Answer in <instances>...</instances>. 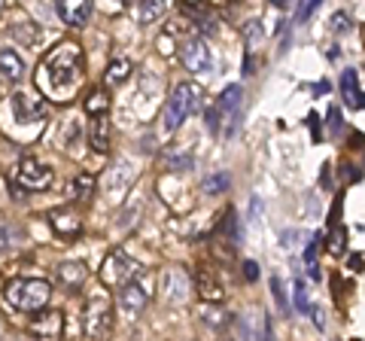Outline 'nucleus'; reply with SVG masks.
I'll return each mask as SVG.
<instances>
[{
  "instance_id": "nucleus-23",
  "label": "nucleus",
  "mask_w": 365,
  "mask_h": 341,
  "mask_svg": "<svg viewBox=\"0 0 365 341\" xmlns=\"http://www.w3.org/2000/svg\"><path fill=\"white\" fill-rule=\"evenodd\" d=\"M91 192H95V177H91V174L76 177V183H73V198H76V201H88Z\"/></svg>"
},
{
  "instance_id": "nucleus-13",
  "label": "nucleus",
  "mask_w": 365,
  "mask_h": 341,
  "mask_svg": "<svg viewBox=\"0 0 365 341\" xmlns=\"http://www.w3.org/2000/svg\"><path fill=\"white\" fill-rule=\"evenodd\" d=\"M198 292H201V299L204 302H222L225 299V287H222V280L213 275L210 268H201L198 271Z\"/></svg>"
},
{
  "instance_id": "nucleus-15",
  "label": "nucleus",
  "mask_w": 365,
  "mask_h": 341,
  "mask_svg": "<svg viewBox=\"0 0 365 341\" xmlns=\"http://www.w3.org/2000/svg\"><path fill=\"white\" fill-rule=\"evenodd\" d=\"M49 223H52V229H55V232H58V235H67V238H73V235L83 232V220H79L73 210H55L52 217H49Z\"/></svg>"
},
{
  "instance_id": "nucleus-25",
  "label": "nucleus",
  "mask_w": 365,
  "mask_h": 341,
  "mask_svg": "<svg viewBox=\"0 0 365 341\" xmlns=\"http://www.w3.org/2000/svg\"><path fill=\"white\" fill-rule=\"evenodd\" d=\"M350 28H353V21H350L347 13H335L332 19H329V31L332 34H347Z\"/></svg>"
},
{
  "instance_id": "nucleus-38",
  "label": "nucleus",
  "mask_w": 365,
  "mask_h": 341,
  "mask_svg": "<svg viewBox=\"0 0 365 341\" xmlns=\"http://www.w3.org/2000/svg\"><path fill=\"white\" fill-rule=\"evenodd\" d=\"M0 332H4V326H0Z\"/></svg>"
},
{
  "instance_id": "nucleus-31",
  "label": "nucleus",
  "mask_w": 365,
  "mask_h": 341,
  "mask_svg": "<svg viewBox=\"0 0 365 341\" xmlns=\"http://www.w3.org/2000/svg\"><path fill=\"white\" fill-rule=\"evenodd\" d=\"M244 37H247L250 46H256V43L262 40V28H259V21H247V25H244Z\"/></svg>"
},
{
  "instance_id": "nucleus-16",
  "label": "nucleus",
  "mask_w": 365,
  "mask_h": 341,
  "mask_svg": "<svg viewBox=\"0 0 365 341\" xmlns=\"http://www.w3.org/2000/svg\"><path fill=\"white\" fill-rule=\"evenodd\" d=\"M86 278H88V268L83 263H64V265H58V280H61L64 290H79L86 283Z\"/></svg>"
},
{
  "instance_id": "nucleus-19",
  "label": "nucleus",
  "mask_w": 365,
  "mask_h": 341,
  "mask_svg": "<svg viewBox=\"0 0 365 341\" xmlns=\"http://www.w3.org/2000/svg\"><path fill=\"white\" fill-rule=\"evenodd\" d=\"M182 13L186 16H192V21H198L201 28H213V21H216V16H213V9L210 6H204V4H182Z\"/></svg>"
},
{
  "instance_id": "nucleus-33",
  "label": "nucleus",
  "mask_w": 365,
  "mask_h": 341,
  "mask_svg": "<svg viewBox=\"0 0 365 341\" xmlns=\"http://www.w3.org/2000/svg\"><path fill=\"white\" fill-rule=\"evenodd\" d=\"M189 165H192V158H174V162H170V170H189Z\"/></svg>"
},
{
  "instance_id": "nucleus-10",
  "label": "nucleus",
  "mask_w": 365,
  "mask_h": 341,
  "mask_svg": "<svg viewBox=\"0 0 365 341\" xmlns=\"http://www.w3.org/2000/svg\"><path fill=\"white\" fill-rule=\"evenodd\" d=\"M146 302H150V292H146L137 280H125L122 283V292H119V305L125 314H140L146 308Z\"/></svg>"
},
{
  "instance_id": "nucleus-1",
  "label": "nucleus",
  "mask_w": 365,
  "mask_h": 341,
  "mask_svg": "<svg viewBox=\"0 0 365 341\" xmlns=\"http://www.w3.org/2000/svg\"><path fill=\"white\" fill-rule=\"evenodd\" d=\"M83 79H86V55H83V46L73 43V40H64V43L52 46L49 52L43 55L34 83H37L43 98L67 104V101H71L79 92Z\"/></svg>"
},
{
  "instance_id": "nucleus-2",
  "label": "nucleus",
  "mask_w": 365,
  "mask_h": 341,
  "mask_svg": "<svg viewBox=\"0 0 365 341\" xmlns=\"http://www.w3.org/2000/svg\"><path fill=\"white\" fill-rule=\"evenodd\" d=\"M4 299H6V305H13L16 311L34 314V311H43L46 305H49L52 287L46 280H37V278H16V280L6 283Z\"/></svg>"
},
{
  "instance_id": "nucleus-30",
  "label": "nucleus",
  "mask_w": 365,
  "mask_h": 341,
  "mask_svg": "<svg viewBox=\"0 0 365 341\" xmlns=\"http://www.w3.org/2000/svg\"><path fill=\"white\" fill-rule=\"evenodd\" d=\"M344 241H347V229H335L332 244H329V253H344Z\"/></svg>"
},
{
  "instance_id": "nucleus-28",
  "label": "nucleus",
  "mask_w": 365,
  "mask_h": 341,
  "mask_svg": "<svg viewBox=\"0 0 365 341\" xmlns=\"http://www.w3.org/2000/svg\"><path fill=\"white\" fill-rule=\"evenodd\" d=\"M319 4H323V0H304V4L299 6V16H295V21H302V25H304V21L319 9Z\"/></svg>"
},
{
  "instance_id": "nucleus-32",
  "label": "nucleus",
  "mask_w": 365,
  "mask_h": 341,
  "mask_svg": "<svg viewBox=\"0 0 365 341\" xmlns=\"http://www.w3.org/2000/svg\"><path fill=\"white\" fill-rule=\"evenodd\" d=\"M244 278L247 280H256L259 278V265L256 263H244Z\"/></svg>"
},
{
  "instance_id": "nucleus-37",
  "label": "nucleus",
  "mask_w": 365,
  "mask_h": 341,
  "mask_svg": "<svg viewBox=\"0 0 365 341\" xmlns=\"http://www.w3.org/2000/svg\"><path fill=\"white\" fill-rule=\"evenodd\" d=\"M271 4H274V6H287L289 0H271Z\"/></svg>"
},
{
  "instance_id": "nucleus-26",
  "label": "nucleus",
  "mask_w": 365,
  "mask_h": 341,
  "mask_svg": "<svg viewBox=\"0 0 365 341\" xmlns=\"http://www.w3.org/2000/svg\"><path fill=\"white\" fill-rule=\"evenodd\" d=\"M271 290H274V299L280 305V314H289V302H287V290H283L280 278H271Z\"/></svg>"
},
{
  "instance_id": "nucleus-21",
  "label": "nucleus",
  "mask_w": 365,
  "mask_h": 341,
  "mask_svg": "<svg viewBox=\"0 0 365 341\" xmlns=\"http://www.w3.org/2000/svg\"><path fill=\"white\" fill-rule=\"evenodd\" d=\"M165 16V0H140V21L143 25H153Z\"/></svg>"
},
{
  "instance_id": "nucleus-20",
  "label": "nucleus",
  "mask_w": 365,
  "mask_h": 341,
  "mask_svg": "<svg viewBox=\"0 0 365 341\" xmlns=\"http://www.w3.org/2000/svg\"><path fill=\"white\" fill-rule=\"evenodd\" d=\"M128 76H131V61L128 58L110 61V67H107V86H122Z\"/></svg>"
},
{
  "instance_id": "nucleus-14",
  "label": "nucleus",
  "mask_w": 365,
  "mask_h": 341,
  "mask_svg": "<svg viewBox=\"0 0 365 341\" xmlns=\"http://www.w3.org/2000/svg\"><path fill=\"white\" fill-rule=\"evenodd\" d=\"M88 138H91V146H95L98 153L110 150V116H107V113H95V116H91Z\"/></svg>"
},
{
  "instance_id": "nucleus-6",
  "label": "nucleus",
  "mask_w": 365,
  "mask_h": 341,
  "mask_svg": "<svg viewBox=\"0 0 365 341\" xmlns=\"http://www.w3.org/2000/svg\"><path fill=\"white\" fill-rule=\"evenodd\" d=\"M180 58H182V64H186V71H192V73H207L213 67L210 46H207V40H201V37L182 40L180 43Z\"/></svg>"
},
{
  "instance_id": "nucleus-24",
  "label": "nucleus",
  "mask_w": 365,
  "mask_h": 341,
  "mask_svg": "<svg viewBox=\"0 0 365 341\" xmlns=\"http://www.w3.org/2000/svg\"><path fill=\"white\" fill-rule=\"evenodd\" d=\"M228 186H232L228 174H213V177L204 180V192H207V195H220V192H225Z\"/></svg>"
},
{
  "instance_id": "nucleus-35",
  "label": "nucleus",
  "mask_w": 365,
  "mask_h": 341,
  "mask_svg": "<svg viewBox=\"0 0 365 341\" xmlns=\"http://www.w3.org/2000/svg\"><path fill=\"white\" fill-rule=\"evenodd\" d=\"M350 268H353V271L362 268V253H353V256H350Z\"/></svg>"
},
{
  "instance_id": "nucleus-36",
  "label": "nucleus",
  "mask_w": 365,
  "mask_h": 341,
  "mask_svg": "<svg viewBox=\"0 0 365 341\" xmlns=\"http://www.w3.org/2000/svg\"><path fill=\"white\" fill-rule=\"evenodd\" d=\"M6 247V235H4V229H0V250Z\"/></svg>"
},
{
  "instance_id": "nucleus-5",
  "label": "nucleus",
  "mask_w": 365,
  "mask_h": 341,
  "mask_svg": "<svg viewBox=\"0 0 365 341\" xmlns=\"http://www.w3.org/2000/svg\"><path fill=\"white\" fill-rule=\"evenodd\" d=\"M137 271H140V265H137L128 253L113 250V253L104 259V265H101V280H104L107 287H122L125 280L137 278Z\"/></svg>"
},
{
  "instance_id": "nucleus-22",
  "label": "nucleus",
  "mask_w": 365,
  "mask_h": 341,
  "mask_svg": "<svg viewBox=\"0 0 365 341\" xmlns=\"http://www.w3.org/2000/svg\"><path fill=\"white\" fill-rule=\"evenodd\" d=\"M86 113H110V95L104 92V88H95L88 98H86Z\"/></svg>"
},
{
  "instance_id": "nucleus-27",
  "label": "nucleus",
  "mask_w": 365,
  "mask_h": 341,
  "mask_svg": "<svg viewBox=\"0 0 365 341\" xmlns=\"http://www.w3.org/2000/svg\"><path fill=\"white\" fill-rule=\"evenodd\" d=\"M182 278H186L182 271H170V283H168V290H170V299H174V302H180L182 295H186V290H180V280H182Z\"/></svg>"
},
{
  "instance_id": "nucleus-8",
  "label": "nucleus",
  "mask_w": 365,
  "mask_h": 341,
  "mask_svg": "<svg viewBox=\"0 0 365 341\" xmlns=\"http://www.w3.org/2000/svg\"><path fill=\"white\" fill-rule=\"evenodd\" d=\"M9 107L19 122H40L46 116V98L40 92H16Z\"/></svg>"
},
{
  "instance_id": "nucleus-29",
  "label": "nucleus",
  "mask_w": 365,
  "mask_h": 341,
  "mask_svg": "<svg viewBox=\"0 0 365 341\" xmlns=\"http://www.w3.org/2000/svg\"><path fill=\"white\" fill-rule=\"evenodd\" d=\"M295 308H299L302 314L311 311V302H307V292H304V280L295 283Z\"/></svg>"
},
{
  "instance_id": "nucleus-12",
  "label": "nucleus",
  "mask_w": 365,
  "mask_h": 341,
  "mask_svg": "<svg viewBox=\"0 0 365 341\" xmlns=\"http://www.w3.org/2000/svg\"><path fill=\"white\" fill-rule=\"evenodd\" d=\"M61 329H64V317H61V311L37 314V320L31 323V332L37 335V338H61Z\"/></svg>"
},
{
  "instance_id": "nucleus-4",
  "label": "nucleus",
  "mask_w": 365,
  "mask_h": 341,
  "mask_svg": "<svg viewBox=\"0 0 365 341\" xmlns=\"http://www.w3.org/2000/svg\"><path fill=\"white\" fill-rule=\"evenodd\" d=\"M201 107H204V88L198 83H180L165 107V128L168 131L180 128L182 119H189L192 113H198Z\"/></svg>"
},
{
  "instance_id": "nucleus-9",
  "label": "nucleus",
  "mask_w": 365,
  "mask_h": 341,
  "mask_svg": "<svg viewBox=\"0 0 365 341\" xmlns=\"http://www.w3.org/2000/svg\"><path fill=\"white\" fill-rule=\"evenodd\" d=\"M19 186L21 189H31V192H43L52 186V170L46 165H37L34 158H25L19 168Z\"/></svg>"
},
{
  "instance_id": "nucleus-18",
  "label": "nucleus",
  "mask_w": 365,
  "mask_h": 341,
  "mask_svg": "<svg viewBox=\"0 0 365 341\" xmlns=\"http://www.w3.org/2000/svg\"><path fill=\"white\" fill-rule=\"evenodd\" d=\"M0 73H4L6 79H21L25 76V61L19 58V52L0 49Z\"/></svg>"
},
{
  "instance_id": "nucleus-7",
  "label": "nucleus",
  "mask_w": 365,
  "mask_h": 341,
  "mask_svg": "<svg viewBox=\"0 0 365 341\" xmlns=\"http://www.w3.org/2000/svg\"><path fill=\"white\" fill-rule=\"evenodd\" d=\"M113 329V305L110 299H91L88 308H86V332L91 338H104Z\"/></svg>"
},
{
  "instance_id": "nucleus-17",
  "label": "nucleus",
  "mask_w": 365,
  "mask_h": 341,
  "mask_svg": "<svg viewBox=\"0 0 365 341\" xmlns=\"http://www.w3.org/2000/svg\"><path fill=\"white\" fill-rule=\"evenodd\" d=\"M341 95H344L347 107H353V110L362 107V88H359L356 71H344V76H341Z\"/></svg>"
},
{
  "instance_id": "nucleus-11",
  "label": "nucleus",
  "mask_w": 365,
  "mask_h": 341,
  "mask_svg": "<svg viewBox=\"0 0 365 341\" xmlns=\"http://www.w3.org/2000/svg\"><path fill=\"white\" fill-rule=\"evenodd\" d=\"M91 0H58V13L61 19L67 21V25H73V28H83L88 16H91Z\"/></svg>"
},
{
  "instance_id": "nucleus-34",
  "label": "nucleus",
  "mask_w": 365,
  "mask_h": 341,
  "mask_svg": "<svg viewBox=\"0 0 365 341\" xmlns=\"http://www.w3.org/2000/svg\"><path fill=\"white\" fill-rule=\"evenodd\" d=\"M131 0H107V9H113V13H116V9H122V6H128Z\"/></svg>"
},
{
  "instance_id": "nucleus-3",
  "label": "nucleus",
  "mask_w": 365,
  "mask_h": 341,
  "mask_svg": "<svg viewBox=\"0 0 365 341\" xmlns=\"http://www.w3.org/2000/svg\"><path fill=\"white\" fill-rule=\"evenodd\" d=\"M241 107H244V88L241 86H228L220 95V101L207 110V128L220 138H232L241 119Z\"/></svg>"
}]
</instances>
